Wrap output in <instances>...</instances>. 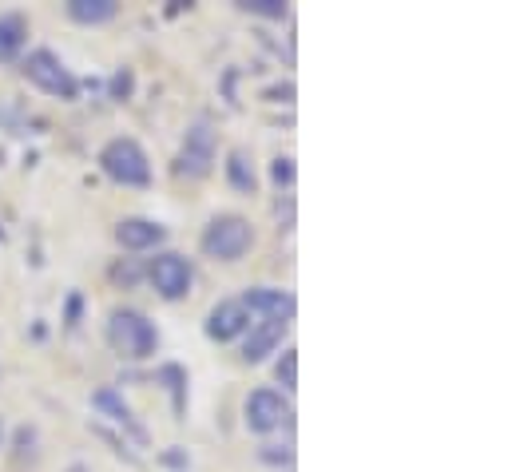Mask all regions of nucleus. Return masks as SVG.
Listing matches in <instances>:
<instances>
[{
  "label": "nucleus",
  "instance_id": "nucleus-20",
  "mask_svg": "<svg viewBox=\"0 0 512 472\" xmlns=\"http://www.w3.org/2000/svg\"><path fill=\"white\" fill-rule=\"evenodd\" d=\"M258 461L270 465V469H290L294 465V449L290 445H262L258 449Z\"/></svg>",
  "mask_w": 512,
  "mask_h": 472
},
{
  "label": "nucleus",
  "instance_id": "nucleus-1",
  "mask_svg": "<svg viewBox=\"0 0 512 472\" xmlns=\"http://www.w3.org/2000/svg\"><path fill=\"white\" fill-rule=\"evenodd\" d=\"M104 338L124 361H147V357L159 354V326L135 306H116L108 314Z\"/></svg>",
  "mask_w": 512,
  "mask_h": 472
},
{
  "label": "nucleus",
  "instance_id": "nucleus-7",
  "mask_svg": "<svg viewBox=\"0 0 512 472\" xmlns=\"http://www.w3.org/2000/svg\"><path fill=\"white\" fill-rule=\"evenodd\" d=\"M290 413L294 409H290V401L278 389H255L247 397V405H243V421H247V429L255 437H270L274 429H282L290 421Z\"/></svg>",
  "mask_w": 512,
  "mask_h": 472
},
{
  "label": "nucleus",
  "instance_id": "nucleus-23",
  "mask_svg": "<svg viewBox=\"0 0 512 472\" xmlns=\"http://www.w3.org/2000/svg\"><path fill=\"white\" fill-rule=\"evenodd\" d=\"M159 465H163V469H183V472H187V465H191V457H187V449L171 445L167 453H159Z\"/></svg>",
  "mask_w": 512,
  "mask_h": 472
},
{
  "label": "nucleus",
  "instance_id": "nucleus-2",
  "mask_svg": "<svg viewBox=\"0 0 512 472\" xmlns=\"http://www.w3.org/2000/svg\"><path fill=\"white\" fill-rule=\"evenodd\" d=\"M20 72H24V80H28L36 92H44V96H52V100H60V104H76V100H80L84 80H80L52 48H32V52L20 60Z\"/></svg>",
  "mask_w": 512,
  "mask_h": 472
},
{
  "label": "nucleus",
  "instance_id": "nucleus-18",
  "mask_svg": "<svg viewBox=\"0 0 512 472\" xmlns=\"http://www.w3.org/2000/svg\"><path fill=\"white\" fill-rule=\"evenodd\" d=\"M274 377H278V385H282L286 393L298 389V350H294V346H286L282 357L274 361Z\"/></svg>",
  "mask_w": 512,
  "mask_h": 472
},
{
  "label": "nucleus",
  "instance_id": "nucleus-17",
  "mask_svg": "<svg viewBox=\"0 0 512 472\" xmlns=\"http://www.w3.org/2000/svg\"><path fill=\"white\" fill-rule=\"evenodd\" d=\"M239 12L247 16H262V20H286L290 16V4L286 0H235Z\"/></svg>",
  "mask_w": 512,
  "mask_h": 472
},
{
  "label": "nucleus",
  "instance_id": "nucleus-19",
  "mask_svg": "<svg viewBox=\"0 0 512 472\" xmlns=\"http://www.w3.org/2000/svg\"><path fill=\"white\" fill-rule=\"evenodd\" d=\"M108 278H112L116 286L131 290V286H139V278H143V266H139V258H116V262L108 266Z\"/></svg>",
  "mask_w": 512,
  "mask_h": 472
},
{
  "label": "nucleus",
  "instance_id": "nucleus-11",
  "mask_svg": "<svg viewBox=\"0 0 512 472\" xmlns=\"http://www.w3.org/2000/svg\"><path fill=\"white\" fill-rule=\"evenodd\" d=\"M92 405H96V409H100L108 421H116V425L128 433L135 445H147V425L135 417V409L124 401V393H120V389H112V385L96 389V393H92Z\"/></svg>",
  "mask_w": 512,
  "mask_h": 472
},
{
  "label": "nucleus",
  "instance_id": "nucleus-21",
  "mask_svg": "<svg viewBox=\"0 0 512 472\" xmlns=\"http://www.w3.org/2000/svg\"><path fill=\"white\" fill-rule=\"evenodd\" d=\"M294 155H274L270 159V179H274V187H294Z\"/></svg>",
  "mask_w": 512,
  "mask_h": 472
},
{
  "label": "nucleus",
  "instance_id": "nucleus-25",
  "mask_svg": "<svg viewBox=\"0 0 512 472\" xmlns=\"http://www.w3.org/2000/svg\"><path fill=\"white\" fill-rule=\"evenodd\" d=\"M262 96H266L270 104H294V84H290V80H286V84H274V88H266Z\"/></svg>",
  "mask_w": 512,
  "mask_h": 472
},
{
  "label": "nucleus",
  "instance_id": "nucleus-14",
  "mask_svg": "<svg viewBox=\"0 0 512 472\" xmlns=\"http://www.w3.org/2000/svg\"><path fill=\"white\" fill-rule=\"evenodd\" d=\"M223 175L231 183V191L239 195H258V171H255V155L247 147H231L227 151V163H223Z\"/></svg>",
  "mask_w": 512,
  "mask_h": 472
},
{
  "label": "nucleus",
  "instance_id": "nucleus-3",
  "mask_svg": "<svg viewBox=\"0 0 512 472\" xmlns=\"http://www.w3.org/2000/svg\"><path fill=\"white\" fill-rule=\"evenodd\" d=\"M96 163H100V171H104L112 183H120V187H131V191H147V187H151V159H147L143 143L131 139V135L108 139V143L100 147Z\"/></svg>",
  "mask_w": 512,
  "mask_h": 472
},
{
  "label": "nucleus",
  "instance_id": "nucleus-16",
  "mask_svg": "<svg viewBox=\"0 0 512 472\" xmlns=\"http://www.w3.org/2000/svg\"><path fill=\"white\" fill-rule=\"evenodd\" d=\"M155 381H163V389L171 393V409H175V417L183 421V417H187V369L175 365V361H167V365H159Z\"/></svg>",
  "mask_w": 512,
  "mask_h": 472
},
{
  "label": "nucleus",
  "instance_id": "nucleus-10",
  "mask_svg": "<svg viewBox=\"0 0 512 472\" xmlns=\"http://www.w3.org/2000/svg\"><path fill=\"white\" fill-rule=\"evenodd\" d=\"M116 242L128 250V254H143V250H159L167 242V227L159 219H147V215H128L116 223Z\"/></svg>",
  "mask_w": 512,
  "mask_h": 472
},
{
  "label": "nucleus",
  "instance_id": "nucleus-8",
  "mask_svg": "<svg viewBox=\"0 0 512 472\" xmlns=\"http://www.w3.org/2000/svg\"><path fill=\"white\" fill-rule=\"evenodd\" d=\"M239 302L247 306V314L258 318V322H286L290 326L294 314H298V298L290 290H282V286H251Z\"/></svg>",
  "mask_w": 512,
  "mask_h": 472
},
{
  "label": "nucleus",
  "instance_id": "nucleus-15",
  "mask_svg": "<svg viewBox=\"0 0 512 472\" xmlns=\"http://www.w3.org/2000/svg\"><path fill=\"white\" fill-rule=\"evenodd\" d=\"M64 12H68V20H72V24L100 28V24H108V20H116V16H120V0H68V4H64Z\"/></svg>",
  "mask_w": 512,
  "mask_h": 472
},
{
  "label": "nucleus",
  "instance_id": "nucleus-9",
  "mask_svg": "<svg viewBox=\"0 0 512 472\" xmlns=\"http://www.w3.org/2000/svg\"><path fill=\"white\" fill-rule=\"evenodd\" d=\"M247 330H251V314H247V306H243L239 298H223V302H215V306L207 310L203 334H207L211 342L227 346V342H239Z\"/></svg>",
  "mask_w": 512,
  "mask_h": 472
},
{
  "label": "nucleus",
  "instance_id": "nucleus-6",
  "mask_svg": "<svg viewBox=\"0 0 512 472\" xmlns=\"http://www.w3.org/2000/svg\"><path fill=\"white\" fill-rule=\"evenodd\" d=\"M143 278L151 282V290L163 298V302H179L191 294L195 286V266L187 254L179 250H155V258L143 266Z\"/></svg>",
  "mask_w": 512,
  "mask_h": 472
},
{
  "label": "nucleus",
  "instance_id": "nucleus-5",
  "mask_svg": "<svg viewBox=\"0 0 512 472\" xmlns=\"http://www.w3.org/2000/svg\"><path fill=\"white\" fill-rule=\"evenodd\" d=\"M215 159H219V135H215V123L211 119H195L179 143V155H175V175L183 179H207L215 171Z\"/></svg>",
  "mask_w": 512,
  "mask_h": 472
},
{
  "label": "nucleus",
  "instance_id": "nucleus-12",
  "mask_svg": "<svg viewBox=\"0 0 512 472\" xmlns=\"http://www.w3.org/2000/svg\"><path fill=\"white\" fill-rule=\"evenodd\" d=\"M282 338H286V322H251V330L243 334V361L262 365L270 354H278Z\"/></svg>",
  "mask_w": 512,
  "mask_h": 472
},
{
  "label": "nucleus",
  "instance_id": "nucleus-4",
  "mask_svg": "<svg viewBox=\"0 0 512 472\" xmlns=\"http://www.w3.org/2000/svg\"><path fill=\"white\" fill-rule=\"evenodd\" d=\"M255 246V227L247 215H235V211H223L215 219H207L203 235H199V250L211 258V262H239L247 258Z\"/></svg>",
  "mask_w": 512,
  "mask_h": 472
},
{
  "label": "nucleus",
  "instance_id": "nucleus-22",
  "mask_svg": "<svg viewBox=\"0 0 512 472\" xmlns=\"http://www.w3.org/2000/svg\"><path fill=\"white\" fill-rule=\"evenodd\" d=\"M84 306H88V302H84V294H80V290H72V294L64 298V314H60V322H64L68 330H76V326L84 322Z\"/></svg>",
  "mask_w": 512,
  "mask_h": 472
},
{
  "label": "nucleus",
  "instance_id": "nucleus-24",
  "mask_svg": "<svg viewBox=\"0 0 512 472\" xmlns=\"http://www.w3.org/2000/svg\"><path fill=\"white\" fill-rule=\"evenodd\" d=\"M131 88H135V76H131V68H124V72H116V76H112V100H128Z\"/></svg>",
  "mask_w": 512,
  "mask_h": 472
},
{
  "label": "nucleus",
  "instance_id": "nucleus-13",
  "mask_svg": "<svg viewBox=\"0 0 512 472\" xmlns=\"http://www.w3.org/2000/svg\"><path fill=\"white\" fill-rule=\"evenodd\" d=\"M24 48H28V16L16 8L0 12V64L20 60Z\"/></svg>",
  "mask_w": 512,
  "mask_h": 472
},
{
  "label": "nucleus",
  "instance_id": "nucleus-26",
  "mask_svg": "<svg viewBox=\"0 0 512 472\" xmlns=\"http://www.w3.org/2000/svg\"><path fill=\"white\" fill-rule=\"evenodd\" d=\"M0 441H4V421H0Z\"/></svg>",
  "mask_w": 512,
  "mask_h": 472
}]
</instances>
